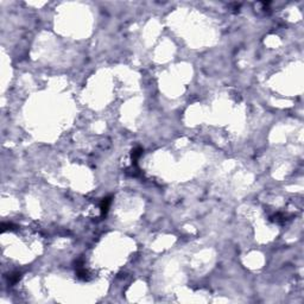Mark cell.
Listing matches in <instances>:
<instances>
[{
	"instance_id": "cell-1",
	"label": "cell",
	"mask_w": 304,
	"mask_h": 304,
	"mask_svg": "<svg viewBox=\"0 0 304 304\" xmlns=\"http://www.w3.org/2000/svg\"><path fill=\"white\" fill-rule=\"evenodd\" d=\"M109 204H111V198H109V197L103 198V201H102V203H101V211H102V215L106 214V211L108 210Z\"/></svg>"
}]
</instances>
